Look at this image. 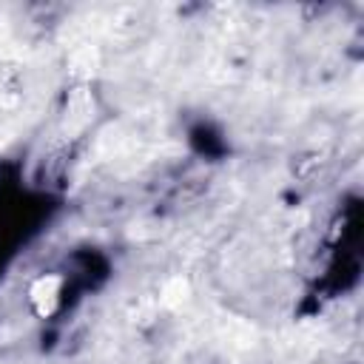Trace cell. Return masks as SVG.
Segmentation results:
<instances>
[{
	"label": "cell",
	"instance_id": "7a4b0ae2",
	"mask_svg": "<svg viewBox=\"0 0 364 364\" xmlns=\"http://www.w3.org/2000/svg\"><path fill=\"white\" fill-rule=\"evenodd\" d=\"M92 111H94V100H92V94L86 92V89H77L75 94H71V100H68V117H65V128L75 134V131H80L89 120H92Z\"/></svg>",
	"mask_w": 364,
	"mask_h": 364
},
{
	"label": "cell",
	"instance_id": "6da1fadb",
	"mask_svg": "<svg viewBox=\"0 0 364 364\" xmlns=\"http://www.w3.org/2000/svg\"><path fill=\"white\" fill-rule=\"evenodd\" d=\"M60 287H63V279L54 276V273H46V276L34 279V284H32V290H29V296H32V302L37 305V313H40V316L54 313L57 296H60Z\"/></svg>",
	"mask_w": 364,
	"mask_h": 364
},
{
	"label": "cell",
	"instance_id": "277c9868",
	"mask_svg": "<svg viewBox=\"0 0 364 364\" xmlns=\"http://www.w3.org/2000/svg\"><path fill=\"white\" fill-rule=\"evenodd\" d=\"M97 68H100V51L92 43L77 46L75 54H71V71H75L77 77H92V75H97Z\"/></svg>",
	"mask_w": 364,
	"mask_h": 364
},
{
	"label": "cell",
	"instance_id": "3957f363",
	"mask_svg": "<svg viewBox=\"0 0 364 364\" xmlns=\"http://www.w3.org/2000/svg\"><path fill=\"white\" fill-rule=\"evenodd\" d=\"M160 302H163L165 308H171V310L185 308V305L191 302V282H188L182 273L171 276V279L163 284V290H160Z\"/></svg>",
	"mask_w": 364,
	"mask_h": 364
}]
</instances>
